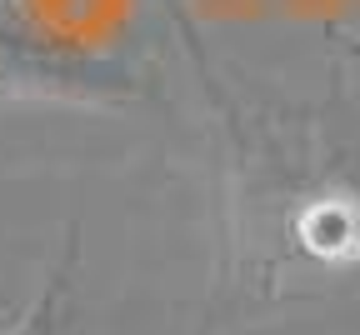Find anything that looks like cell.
<instances>
[{
    "mask_svg": "<svg viewBox=\"0 0 360 335\" xmlns=\"http://www.w3.org/2000/svg\"><path fill=\"white\" fill-rule=\"evenodd\" d=\"M75 270H80V230L65 225V241H60V251H56V265L45 270L30 310H25L11 330H0V335H56V330H60V315H65V301H70V291H75Z\"/></svg>",
    "mask_w": 360,
    "mask_h": 335,
    "instance_id": "cell-3",
    "label": "cell"
},
{
    "mask_svg": "<svg viewBox=\"0 0 360 335\" xmlns=\"http://www.w3.org/2000/svg\"><path fill=\"white\" fill-rule=\"evenodd\" d=\"M141 95L146 80L125 61L75 45L65 35L35 30L30 20L0 11V101L115 110V106H135Z\"/></svg>",
    "mask_w": 360,
    "mask_h": 335,
    "instance_id": "cell-1",
    "label": "cell"
},
{
    "mask_svg": "<svg viewBox=\"0 0 360 335\" xmlns=\"http://www.w3.org/2000/svg\"><path fill=\"white\" fill-rule=\"evenodd\" d=\"M295 241L305 255H315L321 265H350L360 260V201L355 196H315L300 215H295Z\"/></svg>",
    "mask_w": 360,
    "mask_h": 335,
    "instance_id": "cell-2",
    "label": "cell"
}]
</instances>
